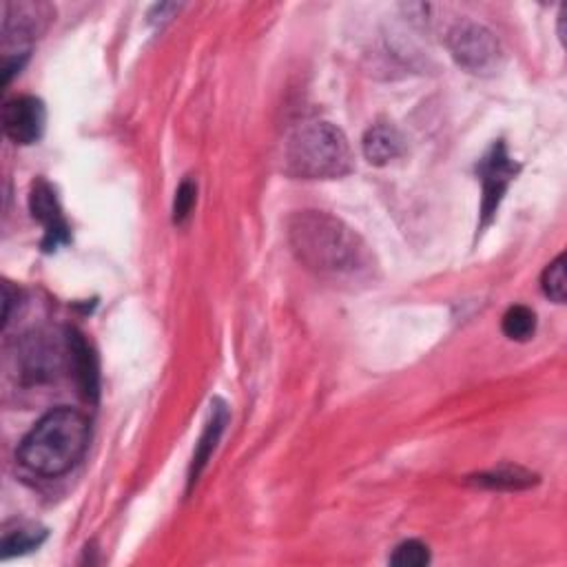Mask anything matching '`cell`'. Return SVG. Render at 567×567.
Instances as JSON below:
<instances>
[{
    "mask_svg": "<svg viewBox=\"0 0 567 567\" xmlns=\"http://www.w3.org/2000/svg\"><path fill=\"white\" fill-rule=\"evenodd\" d=\"M567 257L558 255L541 275V289L543 296L556 304H565L567 300Z\"/></svg>",
    "mask_w": 567,
    "mask_h": 567,
    "instance_id": "9a60e30c",
    "label": "cell"
},
{
    "mask_svg": "<svg viewBox=\"0 0 567 567\" xmlns=\"http://www.w3.org/2000/svg\"><path fill=\"white\" fill-rule=\"evenodd\" d=\"M47 111L41 98L21 96L3 107V129L16 145H34L45 133Z\"/></svg>",
    "mask_w": 567,
    "mask_h": 567,
    "instance_id": "ba28073f",
    "label": "cell"
},
{
    "mask_svg": "<svg viewBox=\"0 0 567 567\" xmlns=\"http://www.w3.org/2000/svg\"><path fill=\"white\" fill-rule=\"evenodd\" d=\"M45 538H47L45 527H41L36 523H27V521H14V523L5 525L0 549H3V558H12V556H21V554L36 549Z\"/></svg>",
    "mask_w": 567,
    "mask_h": 567,
    "instance_id": "7c38bea8",
    "label": "cell"
},
{
    "mask_svg": "<svg viewBox=\"0 0 567 567\" xmlns=\"http://www.w3.org/2000/svg\"><path fill=\"white\" fill-rule=\"evenodd\" d=\"M362 149H364V158L370 165L383 167L390 160L401 156V152H403V137L390 124H375V126H370L366 131V135L362 140Z\"/></svg>",
    "mask_w": 567,
    "mask_h": 567,
    "instance_id": "8fae6325",
    "label": "cell"
},
{
    "mask_svg": "<svg viewBox=\"0 0 567 567\" xmlns=\"http://www.w3.org/2000/svg\"><path fill=\"white\" fill-rule=\"evenodd\" d=\"M65 342H67V359H69V368L76 379V386L85 401L96 403L98 392H100V375H98L96 355H93L91 346L87 344V340L78 331H67Z\"/></svg>",
    "mask_w": 567,
    "mask_h": 567,
    "instance_id": "9c48e42d",
    "label": "cell"
},
{
    "mask_svg": "<svg viewBox=\"0 0 567 567\" xmlns=\"http://www.w3.org/2000/svg\"><path fill=\"white\" fill-rule=\"evenodd\" d=\"M468 481L490 490H523L538 483V477L519 466H501L499 470L468 477Z\"/></svg>",
    "mask_w": 567,
    "mask_h": 567,
    "instance_id": "4fadbf2b",
    "label": "cell"
},
{
    "mask_svg": "<svg viewBox=\"0 0 567 567\" xmlns=\"http://www.w3.org/2000/svg\"><path fill=\"white\" fill-rule=\"evenodd\" d=\"M229 423V410L222 401H213L211 403V414H209V421L204 425V433L198 442V448H196V455H193V464H191V470H189V490L198 483L200 475L204 472L211 455L215 453V446L224 433V425Z\"/></svg>",
    "mask_w": 567,
    "mask_h": 567,
    "instance_id": "30bf717a",
    "label": "cell"
},
{
    "mask_svg": "<svg viewBox=\"0 0 567 567\" xmlns=\"http://www.w3.org/2000/svg\"><path fill=\"white\" fill-rule=\"evenodd\" d=\"M521 165L514 163L505 149V142L499 140L490 147V152L479 160L477 176L481 180L483 198H481V222L479 229L483 231L497 215L503 196L508 193L512 180L519 176Z\"/></svg>",
    "mask_w": 567,
    "mask_h": 567,
    "instance_id": "5b68a950",
    "label": "cell"
},
{
    "mask_svg": "<svg viewBox=\"0 0 567 567\" xmlns=\"http://www.w3.org/2000/svg\"><path fill=\"white\" fill-rule=\"evenodd\" d=\"M287 235L298 262L318 275L348 277L373 266L366 242L331 213L300 211L289 218Z\"/></svg>",
    "mask_w": 567,
    "mask_h": 567,
    "instance_id": "6da1fadb",
    "label": "cell"
},
{
    "mask_svg": "<svg viewBox=\"0 0 567 567\" xmlns=\"http://www.w3.org/2000/svg\"><path fill=\"white\" fill-rule=\"evenodd\" d=\"M503 335L512 342H527L536 333V315L527 307H512L501 320Z\"/></svg>",
    "mask_w": 567,
    "mask_h": 567,
    "instance_id": "5bb4252c",
    "label": "cell"
},
{
    "mask_svg": "<svg viewBox=\"0 0 567 567\" xmlns=\"http://www.w3.org/2000/svg\"><path fill=\"white\" fill-rule=\"evenodd\" d=\"M89 419L74 408L47 412L19 446V462L34 475L56 479L67 475L87 453Z\"/></svg>",
    "mask_w": 567,
    "mask_h": 567,
    "instance_id": "7a4b0ae2",
    "label": "cell"
},
{
    "mask_svg": "<svg viewBox=\"0 0 567 567\" xmlns=\"http://www.w3.org/2000/svg\"><path fill=\"white\" fill-rule=\"evenodd\" d=\"M56 12L47 3H5L3 5V45L19 47V52L30 54V45L41 38Z\"/></svg>",
    "mask_w": 567,
    "mask_h": 567,
    "instance_id": "8992f818",
    "label": "cell"
},
{
    "mask_svg": "<svg viewBox=\"0 0 567 567\" xmlns=\"http://www.w3.org/2000/svg\"><path fill=\"white\" fill-rule=\"evenodd\" d=\"M565 19H567V8H563L560 14H558V38H560V43H565Z\"/></svg>",
    "mask_w": 567,
    "mask_h": 567,
    "instance_id": "ac0fdd59",
    "label": "cell"
},
{
    "mask_svg": "<svg viewBox=\"0 0 567 567\" xmlns=\"http://www.w3.org/2000/svg\"><path fill=\"white\" fill-rule=\"evenodd\" d=\"M284 171L296 180H340L353 171L344 131L331 122H309L293 131L284 149Z\"/></svg>",
    "mask_w": 567,
    "mask_h": 567,
    "instance_id": "3957f363",
    "label": "cell"
},
{
    "mask_svg": "<svg viewBox=\"0 0 567 567\" xmlns=\"http://www.w3.org/2000/svg\"><path fill=\"white\" fill-rule=\"evenodd\" d=\"M30 211H32V218L41 222L45 231L43 251L54 253L60 246H67L71 242V229L63 215L56 191L45 178H38L30 189Z\"/></svg>",
    "mask_w": 567,
    "mask_h": 567,
    "instance_id": "52a82bcc",
    "label": "cell"
},
{
    "mask_svg": "<svg viewBox=\"0 0 567 567\" xmlns=\"http://www.w3.org/2000/svg\"><path fill=\"white\" fill-rule=\"evenodd\" d=\"M431 563V549L421 541H403L394 547L390 556V565L394 567H425Z\"/></svg>",
    "mask_w": 567,
    "mask_h": 567,
    "instance_id": "2e32d148",
    "label": "cell"
},
{
    "mask_svg": "<svg viewBox=\"0 0 567 567\" xmlns=\"http://www.w3.org/2000/svg\"><path fill=\"white\" fill-rule=\"evenodd\" d=\"M196 198H198L196 182L193 180H185L180 185V189L176 191V200H174V222L176 224H182L189 218V213H191V209L196 204Z\"/></svg>",
    "mask_w": 567,
    "mask_h": 567,
    "instance_id": "e0dca14e",
    "label": "cell"
},
{
    "mask_svg": "<svg viewBox=\"0 0 567 567\" xmlns=\"http://www.w3.org/2000/svg\"><path fill=\"white\" fill-rule=\"evenodd\" d=\"M448 49L457 65L477 76L494 74L503 60L497 36L475 21H459L453 25L448 32Z\"/></svg>",
    "mask_w": 567,
    "mask_h": 567,
    "instance_id": "277c9868",
    "label": "cell"
}]
</instances>
